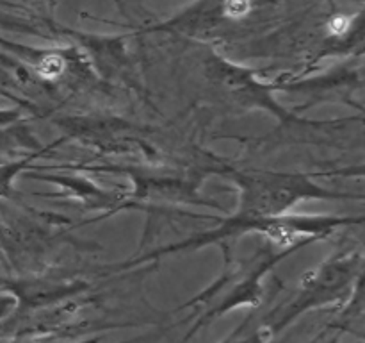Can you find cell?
<instances>
[{
    "instance_id": "7a4b0ae2",
    "label": "cell",
    "mask_w": 365,
    "mask_h": 343,
    "mask_svg": "<svg viewBox=\"0 0 365 343\" xmlns=\"http://www.w3.org/2000/svg\"><path fill=\"white\" fill-rule=\"evenodd\" d=\"M266 232L271 239H274V242L280 243V245H291V243L294 242V232H292L289 227H285V225H280V224L267 225Z\"/></svg>"
},
{
    "instance_id": "3957f363",
    "label": "cell",
    "mask_w": 365,
    "mask_h": 343,
    "mask_svg": "<svg viewBox=\"0 0 365 343\" xmlns=\"http://www.w3.org/2000/svg\"><path fill=\"white\" fill-rule=\"evenodd\" d=\"M252 9L250 0H225V13L232 18L245 16Z\"/></svg>"
},
{
    "instance_id": "277c9868",
    "label": "cell",
    "mask_w": 365,
    "mask_h": 343,
    "mask_svg": "<svg viewBox=\"0 0 365 343\" xmlns=\"http://www.w3.org/2000/svg\"><path fill=\"white\" fill-rule=\"evenodd\" d=\"M328 29H330V32H334V34H344L346 31L349 29V18L348 16H334L330 20V24H328Z\"/></svg>"
},
{
    "instance_id": "6da1fadb",
    "label": "cell",
    "mask_w": 365,
    "mask_h": 343,
    "mask_svg": "<svg viewBox=\"0 0 365 343\" xmlns=\"http://www.w3.org/2000/svg\"><path fill=\"white\" fill-rule=\"evenodd\" d=\"M64 66H66V63H64L63 57L57 56V54H48V56L43 57L38 63V71L43 77L53 79L59 77V75L63 74Z\"/></svg>"
}]
</instances>
